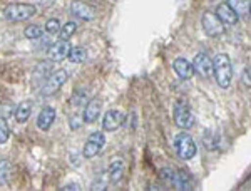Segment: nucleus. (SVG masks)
I'll list each match as a JSON object with an SVG mask.
<instances>
[{
	"label": "nucleus",
	"instance_id": "23",
	"mask_svg": "<svg viewBox=\"0 0 251 191\" xmlns=\"http://www.w3.org/2000/svg\"><path fill=\"white\" fill-rule=\"evenodd\" d=\"M24 35H25V39H29V40L40 39V35H42V27L37 26V24H34V26H27L25 30H24Z\"/></svg>",
	"mask_w": 251,
	"mask_h": 191
},
{
	"label": "nucleus",
	"instance_id": "27",
	"mask_svg": "<svg viewBox=\"0 0 251 191\" xmlns=\"http://www.w3.org/2000/svg\"><path fill=\"white\" fill-rule=\"evenodd\" d=\"M243 82H246V86H250V69L248 67L243 72Z\"/></svg>",
	"mask_w": 251,
	"mask_h": 191
},
{
	"label": "nucleus",
	"instance_id": "12",
	"mask_svg": "<svg viewBox=\"0 0 251 191\" xmlns=\"http://www.w3.org/2000/svg\"><path fill=\"white\" fill-rule=\"evenodd\" d=\"M71 49H72V46H71V42H69V40L60 39V40L54 42L50 47H49L47 54H49V57H50V60H54V62H59V60L67 59Z\"/></svg>",
	"mask_w": 251,
	"mask_h": 191
},
{
	"label": "nucleus",
	"instance_id": "15",
	"mask_svg": "<svg viewBox=\"0 0 251 191\" xmlns=\"http://www.w3.org/2000/svg\"><path fill=\"white\" fill-rule=\"evenodd\" d=\"M214 14L218 15V19H220L221 22L225 24V26H234V24H236L238 20H240V15H238L236 12H234L226 2L220 3Z\"/></svg>",
	"mask_w": 251,
	"mask_h": 191
},
{
	"label": "nucleus",
	"instance_id": "19",
	"mask_svg": "<svg viewBox=\"0 0 251 191\" xmlns=\"http://www.w3.org/2000/svg\"><path fill=\"white\" fill-rule=\"evenodd\" d=\"M12 174V163L9 160H0V186L10 185Z\"/></svg>",
	"mask_w": 251,
	"mask_h": 191
},
{
	"label": "nucleus",
	"instance_id": "24",
	"mask_svg": "<svg viewBox=\"0 0 251 191\" xmlns=\"http://www.w3.org/2000/svg\"><path fill=\"white\" fill-rule=\"evenodd\" d=\"M60 27L62 26H60L59 19H49L46 22V32L50 35H57L60 32Z\"/></svg>",
	"mask_w": 251,
	"mask_h": 191
},
{
	"label": "nucleus",
	"instance_id": "28",
	"mask_svg": "<svg viewBox=\"0 0 251 191\" xmlns=\"http://www.w3.org/2000/svg\"><path fill=\"white\" fill-rule=\"evenodd\" d=\"M60 190H80L77 185H75V183H72V185H66V186H62V188Z\"/></svg>",
	"mask_w": 251,
	"mask_h": 191
},
{
	"label": "nucleus",
	"instance_id": "7",
	"mask_svg": "<svg viewBox=\"0 0 251 191\" xmlns=\"http://www.w3.org/2000/svg\"><path fill=\"white\" fill-rule=\"evenodd\" d=\"M67 79H69V74H67V71H64V69H59V71L52 72V74L47 77L46 84L42 86V92H40V94L42 96L55 94V92L67 82Z\"/></svg>",
	"mask_w": 251,
	"mask_h": 191
},
{
	"label": "nucleus",
	"instance_id": "18",
	"mask_svg": "<svg viewBox=\"0 0 251 191\" xmlns=\"http://www.w3.org/2000/svg\"><path fill=\"white\" fill-rule=\"evenodd\" d=\"M32 101H22L17 108H15V112H14V117H15V121L17 123H25L27 119L30 117V114H32Z\"/></svg>",
	"mask_w": 251,
	"mask_h": 191
},
{
	"label": "nucleus",
	"instance_id": "10",
	"mask_svg": "<svg viewBox=\"0 0 251 191\" xmlns=\"http://www.w3.org/2000/svg\"><path fill=\"white\" fill-rule=\"evenodd\" d=\"M124 121H126L124 112L117 111V109H111V111H107L106 114H104L102 129L104 131H109V133H114L124 124Z\"/></svg>",
	"mask_w": 251,
	"mask_h": 191
},
{
	"label": "nucleus",
	"instance_id": "21",
	"mask_svg": "<svg viewBox=\"0 0 251 191\" xmlns=\"http://www.w3.org/2000/svg\"><path fill=\"white\" fill-rule=\"evenodd\" d=\"M69 60L74 64H80L87 59V49L86 47H72L71 52H69Z\"/></svg>",
	"mask_w": 251,
	"mask_h": 191
},
{
	"label": "nucleus",
	"instance_id": "6",
	"mask_svg": "<svg viewBox=\"0 0 251 191\" xmlns=\"http://www.w3.org/2000/svg\"><path fill=\"white\" fill-rule=\"evenodd\" d=\"M104 146H106V136H104V133H92L91 136L87 137L86 144H84V149H82V156L86 158V160H92V158H96L97 154L104 149Z\"/></svg>",
	"mask_w": 251,
	"mask_h": 191
},
{
	"label": "nucleus",
	"instance_id": "4",
	"mask_svg": "<svg viewBox=\"0 0 251 191\" xmlns=\"http://www.w3.org/2000/svg\"><path fill=\"white\" fill-rule=\"evenodd\" d=\"M174 149H176L177 158L184 161L193 160L198 153V146L188 133H179L174 137Z\"/></svg>",
	"mask_w": 251,
	"mask_h": 191
},
{
	"label": "nucleus",
	"instance_id": "3",
	"mask_svg": "<svg viewBox=\"0 0 251 191\" xmlns=\"http://www.w3.org/2000/svg\"><path fill=\"white\" fill-rule=\"evenodd\" d=\"M161 176H163V180L168 183V185H171L173 188H176V190H179V191L193 190L191 178H189L184 171H181V169L164 168L163 171H161Z\"/></svg>",
	"mask_w": 251,
	"mask_h": 191
},
{
	"label": "nucleus",
	"instance_id": "22",
	"mask_svg": "<svg viewBox=\"0 0 251 191\" xmlns=\"http://www.w3.org/2000/svg\"><path fill=\"white\" fill-rule=\"evenodd\" d=\"M75 30H77V24L75 22H72V20H69V22L66 24V26H62L60 27V37H62L64 40H69L72 37V35L75 34Z\"/></svg>",
	"mask_w": 251,
	"mask_h": 191
},
{
	"label": "nucleus",
	"instance_id": "9",
	"mask_svg": "<svg viewBox=\"0 0 251 191\" xmlns=\"http://www.w3.org/2000/svg\"><path fill=\"white\" fill-rule=\"evenodd\" d=\"M193 69L200 77L203 79H209L213 77V60L206 52H200L196 54V57L193 60Z\"/></svg>",
	"mask_w": 251,
	"mask_h": 191
},
{
	"label": "nucleus",
	"instance_id": "16",
	"mask_svg": "<svg viewBox=\"0 0 251 191\" xmlns=\"http://www.w3.org/2000/svg\"><path fill=\"white\" fill-rule=\"evenodd\" d=\"M55 121V109L54 108H44L40 109L37 116V128L40 131H49Z\"/></svg>",
	"mask_w": 251,
	"mask_h": 191
},
{
	"label": "nucleus",
	"instance_id": "29",
	"mask_svg": "<svg viewBox=\"0 0 251 191\" xmlns=\"http://www.w3.org/2000/svg\"><path fill=\"white\" fill-rule=\"evenodd\" d=\"M209 2H213V0H209Z\"/></svg>",
	"mask_w": 251,
	"mask_h": 191
},
{
	"label": "nucleus",
	"instance_id": "8",
	"mask_svg": "<svg viewBox=\"0 0 251 191\" xmlns=\"http://www.w3.org/2000/svg\"><path fill=\"white\" fill-rule=\"evenodd\" d=\"M201 24H203V30L208 37H218V35L225 34V24L218 19L214 12H204L201 17Z\"/></svg>",
	"mask_w": 251,
	"mask_h": 191
},
{
	"label": "nucleus",
	"instance_id": "25",
	"mask_svg": "<svg viewBox=\"0 0 251 191\" xmlns=\"http://www.w3.org/2000/svg\"><path fill=\"white\" fill-rule=\"evenodd\" d=\"M86 97H87V92L86 91H75L74 94H72V97H71V103H72V106L79 108V106L86 104Z\"/></svg>",
	"mask_w": 251,
	"mask_h": 191
},
{
	"label": "nucleus",
	"instance_id": "20",
	"mask_svg": "<svg viewBox=\"0 0 251 191\" xmlns=\"http://www.w3.org/2000/svg\"><path fill=\"white\" fill-rule=\"evenodd\" d=\"M231 9L236 12L238 15H248L250 14V0H226Z\"/></svg>",
	"mask_w": 251,
	"mask_h": 191
},
{
	"label": "nucleus",
	"instance_id": "17",
	"mask_svg": "<svg viewBox=\"0 0 251 191\" xmlns=\"http://www.w3.org/2000/svg\"><path fill=\"white\" fill-rule=\"evenodd\" d=\"M124 171H126V164L123 160H114L111 163V166H109V181L111 183H119L121 180H123L124 176Z\"/></svg>",
	"mask_w": 251,
	"mask_h": 191
},
{
	"label": "nucleus",
	"instance_id": "5",
	"mask_svg": "<svg viewBox=\"0 0 251 191\" xmlns=\"http://www.w3.org/2000/svg\"><path fill=\"white\" fill-rule=\"evenodd\" d=\"M173 116H174V123H176L177 128H183V129L193 128V124H194V116L191 114V111H189L186 99L176 101V104H174Z\"/></svg>",
	"mask_w": 251,
	"mask_h": 191
},
{
	"label": "nucleus",
	"instance_id": "2",
	"mask_svg": "<svg viewBox=\"0 0 251 191\" xmlns=\"http://www.w3.org/2000/svg\"><path fill=\"white\" fill-rule=\"evenodd\" d=\"M37 14V9L32 3H9V5L3 9V17L10 22H24V20H29L30 17Z\"/></svg>",
	"mask_w": 251,
	"mask_h": 191
},
{
	"label": "nucleus",
	"instance_id": "14",
	"mask_svg": "<svg viewBox=\"0 0 251 191\" xmlns=\"http://www.w3.org/2000/svg\"><path fill=\"white\" fill-rule=\"evenodd\" d=\"M173 69L176 72V76L183 81H189L193 79L194 76V69H193V64L189 62L188 59L184 57H177L176 60L173 62Z\"/></svg>",
	"mask_w": 251,
	"mask_h": 191
},
{
	"label": "nucleus",
	"instance_id": "1",
	"mask_svg": "<svg viewBox=\"0 0 251 191\" xmlns=\"http://www.w3.org/2000/svg\"><path fill=\"white\" fill-rule=\"evenodd\" d=\"M213 60V76L216 79L218 86L228 89L233 81V66L228 54H216Z\"/></svg>",
	"mask_w": 251,
	"mask_h": 191
},
{
	"label": "nucleus",
	"instance_id": "13",
	"mask_svg": "<svg viewBox=\"0 0 251 191\" xmlns=\"http://www.w3.org/2000/svg\"><path fill=\"white\" fill-rule=\"evenodd\" d=\"M100 109H102V101L97 99V97H94V99L87 101L86 103V108H84V114H82V121L87 124H92L97 121V117L100 116Z\"/></svg>",
	"mask_w": 251,
	"mask_h": 191
},
{
	"label": "nucleus",
	"instance_id": "11",
	"mask_svg": "<svg viewBox=\"0 0 251 191\" xmlns=\"http://www.w3.org/2000/svg\"><path fill=\"white\" fill-rule=\"evenodd\" d=\"M71 14L80 20H86V22L96 19V9L89 3L82 2V0H74L71 3Z\"/></svg>",
	"mask_w": 251,
	"mask_h": 191
},
{
	"label": "nucleus",
	"instance_id": "26",
	"mask_svg": "<svg viewBox=\"0 0 251 191\" xmlns=\"http://www.w3.org/2000/svg\"><path fill=\"white\" fill-rule=\"evenodd\" d=\"M9 137H10L9 126H7L5 119H2V117H0V144L7 143V141H9Z\"/></svg>",
	"mask_w": 251,
	"mask_h": 191
}]
</instances>
